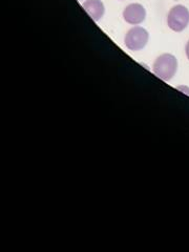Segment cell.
Wrapping results in <instances>:
<instances>
[{"label":"cell","mask_w":189,"mask_h":252,"mask_svg":"<svg viewBox=\"0 0 189 252\" xmlns=\"http://www.w3.org/2000/svg\"><path fill=\"white\" fill-rule=\"evenodd\" d=\"M154 73L163 81H169L176 75L178 69L177 58L171 54H163L154 63Z\"/></svg>","instance_id":"6da1fadb"},{"label":"cell","mask_w":189,"mask_h":252,"mask_svg":"<svg viewBox=\"0 0 189 252\" xmlns=\"http://www.w3.org/2000/svg\"><path fill=\"white\" fill-rule=\"evenodd\" d=\"M146 17V11L144 6L139 3H131L125 7L123 12L124 20L129 25L137 26L144 21Z\"/></svg>","instance_id":"277c9868"},{"label":"cell","mask_w":189,"mask_h":252,"mask_svg":"<svg viewBox=\"0 0 189 252\" xmlns=\"http://www.w3.org/2000/svg\"><path fill=\"white\" fill-rule=\"evenodd\" d=\"M83 7L94 21H99L103 17L105 12L104 4L101 0H86L83 3Z\"/></svg>","instance_id":"5b68a950"},{"label":"cell","mask_w":189,"mask_h":252,"mask_svg":"<svg viewBox=\"0 0 189 252\" xmlns=\"http://www.w3.org/2000/svg\"><path fill=\"white\" fill-rule=\"evenodd\" d=\"M167 25L173 32H182L189 25V11L184 5H176L167 15Z\"/></svg>","instance_id":"7a4b0ae2"},{"label":"cell","mask_w":189,"mask_h":252,"mask_svg":"<svg viewBox=\"0 0 189 252\" xmlns=\"http://www.w3.org/2000/svg\"><path fill=\"white\" fill-rule=\"evenodd\" d=\"M185 52H186V56H187V58H188V60H189V40H188V42H187V44H186Z\"/></svg>","instance_id":"52a82bcc"},{"label":"cell","mask_w":189,"mask_h":252,"mask_svg":"<svg viewBox=\"0 0 189 252\" xmlns=\"http://www.w3.org/2000/svg\"><path fill=\"white\" fill-rule=\"evenodd\" d=\"M149 34L148 32L141 28V27H135L130 29L127 33L125 35V46L127 47L128 50L138 52L142 49H144L145 45L148 42Z\"/></svg>","instance_id":"3957f363"},{"label":"cell","mask_w":189,"mask_h":252,"mask_svg":"<svg viewBox=\"0 0 189 252\" xmlns=\"http://www.w3.org/2000/svg\"><path fill=\"white\" fill-rule=\"evenodd\" d=\"M178 90H180V91H183V92H187V94H189V89H188V88H186V86H179Z\"/></svg>","instance_id":"8992f818"}]
</instances>
